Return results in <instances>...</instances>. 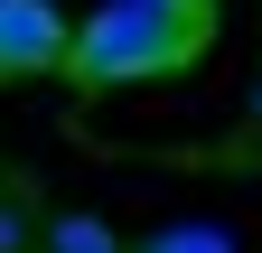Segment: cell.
Here are the masks:
<instances>
[{"label": "cell", "mask_w": 262, "mask_h": 253, "mask_svg": "<svg viewBox=\"0 0 262 253\" xmlns=\"http://www.w3.org/2000/svg\"><path fill=\"white\" fill-rule=\"evenodd\" d=\"M215 10H159V0H103L75 38H66V66L75 94H113V85H150V75H178L196 47H206Z\"/></svg>", "instance_id": "obj_1"}, {"label": "cell", "mask_w": 262, "mask_h": 253, "mask_svg": "<svg viewBox=\"0 0 262 253\" xmlns=\"http://www.w3.org/2000/svg\"><path fill=\"white\" fill-rule=\"evenodd\" d=\"M75 28L56 19V0H0V85L10 75H56Z\"/></svg>", "instance_id": "obj_2"}, {"label": "cell", "mask_w": 262, "mask_h": 253, "mask_svg": "<svg viewBox=\"0 0 262 253\" xmlns=\"http://www.w3.org/2000/svg\"><path fill=\"white\" fill-rule=\"evenodd\" d=\"M122 253H244L225 225H159V235H141V244H122Z\"/></svg>", "instance_id": "obj_3"}, {"label": "cell", "mask_w": 262, "mask_h": 253, "mask_svg": "<svg viewBox=\"0 0 262 253\" xmlns=\"http://www.w3.org/2000/svg\"><path fill=\"white\" fill-rule=\"evenodd\" d=\"M47 253H122V235L94 225V216H56V225H47Z\"/></svg>", "instance_id": "obj_4"}, {"label": "cell", "mask_w": 262, "mask_h": 253, "mask_svg": "<svg viewBox=\"0 0 262 253\" xmlns=\"http://www.w3.org/2000/svg\"><path fill=\"white\" fill-rule=\"evenodd\" d=\"M0 253H28V225H19V206L0 197Z\"/></svg>", "instance_id": "obj_5"}, {"label": "cell", "mask_w": 262, "mask_h": 253, "mask_svg": "<svg viewBox=\"0 0 262 253\" xmlns=\"http://www.w3.org/2000/svg\"><path fill=\"white\" fill-rule=\"evenodd\" d=\"M159 10H206V0H159Z\"/></svg>", "instance_id": "obj_6"}, {"label": "cell", "mask_w": 262, "mask_h": 253, "mask_svg": "<svg viewBox=\"0 0 262 253\" xmlns=\"http://www.w3.org/2000/svg\"><path fill=\"white\" fill-rule=\"evenodd\" d=\"M253 113H262V94H253Z\"/></svg>", "instance_id": "obj_7"}]
</instances>
